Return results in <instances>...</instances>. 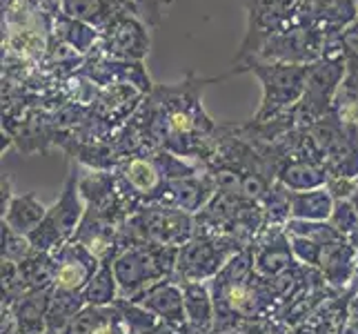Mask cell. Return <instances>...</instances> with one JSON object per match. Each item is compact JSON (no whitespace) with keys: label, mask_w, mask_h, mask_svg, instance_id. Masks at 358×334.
Listing matches in <instances>:
<instances>
[{"label":"cell","mask_w":358,"mask_h":334,"mask_svg":"<svg viewBox=\"0 0 358 334\" xmlns=\"http://www.w3.org/2000/svg\"><path fill=\"white\" fill-rule=\"evenodd\" d=\"M356 5H358V0H356Z\"/></svg>","instance_id":"1f68e13d"},{"label":"cell","mask_w":358,"mask_h":334,"mask_svg":"<svg viewBox=\"0 0 358 334\" xmlns=\"http://www.w3.org/2000/svg\"><path fill=\"white\" fill-rule=\"evenodd\" d=\"M45 334H63V332H58V330H47Z\"/></svg>","instance_id":"f546056e"},{"label":"cell","mask_w":358,"mask_h":334,"mask_svg":"<svg viewBox=\"0 0 358 334\" xmlns=\"http://www.w3.org/2000/svg\"><path fill=\"white\" fill-rule=\"evenodd\" d=\"M234 74H252L258 78L263 88L261 107L256 114L250 118V123H269L282 114L292 111L299 105L303 90H305V76L307 67L305 65H289V63H274V60H263V58H247L243 63L231 67Z\"/></svg>","instance_id":"7a4b0ae2"},{"label":"cell","mask_w":358,"mask_h":334,"mask_svg":"<svg viewBox=\"0 0 358 334\" xmlns=\"http://www.w3.org/2000/svg\"><path fill=\"white\" fill-rule=\"evenodd\" d=\"M14 196L16 194H11V179L7 174H3V199H0V212H5Z\"/></svg>","instance_id":"f1b7e54d"},{"label":"cell","mask_w":358,"mask_h":334,"mask_svg":"<svg viewBox=\"0 0 358 334\" xmlns=\"http://www.w3.org/2000/svg\"><path fill=\"white\" fill-rule=\"evenodd\" d=\"M125 3V0H60V11L65 16L80 20L101 34V29L112 18L114 11Z\"/></svg>","instance_id":"ffe728a7"},{"label":"cell","mask_w":358,"mask_h":334,"mask_svg":"<svg viewBox=\"0 0 358 334\" xmlns=\"http://www.w3.org/2000/svg\"><path fill=\"white\" fill-rule=\"evenodd\" d=\"M52 36H56L58 41L67 43L71 49H76V52L83 54V56H87L90 52H94L96 45H98V39H101V34H98L92 25L73 20V18L65 16L63 11H58V14L54 16Z\"/></svg>","instance_id":"44dd1931"},{"label":"cell","mask_w":358,"mask_h":334,"mask_svg":"<svg viewBox=\"0 0 358 334\" xmlns=\"http://www.w3.org/2000/svg\"><path fill=\"white\" fill-rule=\"evenodd\" d=\"M0 237H3V261H11L20 265L36 252L29 237L18 234L16 230L5 225V223H3V230H0Z\"/></svg>","instance_id":"d4e9b609"},{"label":"cell","mask_w":358,"mask_h":334,"mask_svg":"<svg viewBox=\"0 0 358 334\" xmlns=\"http://www.w3.org/2000/svg\"><path fill=\"white\" fill-rule=\"evenodd\" d=\"M289 203H292V218H301V221H329L336 205L327 185L307 192H289Z\"/></svg>","instance_id":"d6986e66"},{"label":"cell","mask_w":358,"mask_h":334,"mask_svg":"<svg viewBox=\"0 0 358 334\" xmlns=\"http://www.w3.org/2000/svg\"><path fill=\"white\" fill-rule=\"evenodd\" d=\"M78 181V167L71 165L63 192L58 194L54 205L49 207L45 221L29 234V241L36 252H56L76 237L80 223L87 214V203H85L80 194Z\"/></svg>","instance_id":"277c9868"},{"label":"cell","mask_w":358,"mask_h":334,"mask_svg":"<svg viewBox=\"0 0 358 334\" xmlns=\"http://www.w3.org/2000/svg\"><path fill=\"white\" fill-rule=\"evenodd\" d=\"M220 334H241V332H220Z\"/></svg>","instance_id":"4dcf8cb0"},{"label":"cell","mask_w":358,"mask_h":334,"mask_svg":"<svg viewBox=\"0 0 358 334\" xmlns=\"http://www.w3.org/2000/svg\"><path fill=\"white\" fill-rule=\"evenodd\" d=\"M134 303L143 305L147 312H152L156 319H160L167 328H171L178 334H192L187 314H185V299H182V286L180 281L165 279L145 290L141 296H136Z\"/></svg>","instance_id":"7c38bea8"},{"label":"cell","mask_w":358,"mask_h":334,"mask_svg":"<svg viewBox=\"0 0 358 334\" xmlns=\"http://www.w3.org/2000/svg\"><path fill=\"white\" fill-rule=\"evenodd\" d=\"M216 192H218L216 181L209 176L207 172H201V174H196V176L167 181L165 190L158 199V205H167V207H176L189 214H199Z\"/></svg>","instance_id":"5bb4252c"},{"label":"cell","mask_w":358,"mask_h":334,"mask_svg":"<svg viewBox=\"0 0 358 334\" xmlns=\"http://www.w3.org/2000/svg\"><path fill=\"white\" fill-rule=\"evenodd\" d=\"M176 247H165L147 241H131L114 258V274L120 288V299L134 301L156 283L176 277Z\"/></svg>","instance_id":"3957f363"},{"label":"cell","mask_w":358,"mask_h":334,"mask_svg":"<svg viewBox=\"0 0 358 334\" xmlns=\"http://www.w3.org/2000/svg\"><path fill=\"white\" fill-rule=\"evenodd\" d=\"M271 330H274V321L271 319H254L243 323L238 332L241 334H271Z\"/></svg>","instance_id":"83f0119b"},{"label":"cell","mask_w":358,"mask_h":334,"mask_svg":"<svg viewBox=\"0 0 358 334\" xmlns=\"http://www.w3.org/2000/svg\"><path fill=\"white\" fill-rule=\"evenodd\" d=\"M85 305H87V301H85L83 292H69V290L54 288L52 301H49V310H47V328L63 332L69 326V321L76 316Z\"/></svg>","instance_id":"603a6c76"},{"label":"cell","mask_w":358,"mask_h":334,"mask_svg":"<svg viewBox=\"0 0 358 334\" xmlns=\"http://www.w3.org/2000/svg\"><path fill=\"white\" fill-rule=\"evenodd\" d=\"M63 334H114V305L96 307L85 305L83 310L69 321Z\"/></svg>","instance_id":"cb8c5ba5"},{"label":"cell","mask_w":358,"mask_h":334,"mask_svg":"<svg viewBox=\"0 0 358 334\" xmlns=\"http://www.w3.org/2000/svg\"><path fill=\"white\" fill-rule=\"evenodd\" d=\"M56 261V281L54 288L69 290V292H83L85 286L92 281V277L101 267V258L92 254L87 247L69 241L60 250L52 252Z\"/></svg>","instance_id":"4fadbf2b"},{"label":"cell","mask_w":358,"mask_h":334,"mask_svg":"<svg viewBox=\"0 0 358 334\" xmlns=\"http://www.w3.org/2000/svg\"><path fill=\"white\" fill-rule=\"evenodd\" d=\"M83 296L87 305L96 307H112L120 299V288L114 274V263L112 261H103L98 272L92 277V281L85 286Z\"/></svg>","instance_id":"7402d4cb"},{"label":"cell","mask_w":358,"mask_h":334,"mask_svg":"<svg viewBox=\"0 0 358 334\" xmlns=\"http://www.w3.org/2000/svg\"><path fill=\"white\" fill-rule=\"evenodd\" d=\"M331 34H336V32H329L323 25L307 20L299 14V18H296L289 27H285L271 41H267V45L258 52L256 58L307 67L323 58L327 39Z\"/></svg>","instance_id":"52a82bcc"},{"label":"cell","mask_w":358,"mask_h":334,"mask_svg":"<svg viewBox=\"0 0 358 334\" xmlns=\"http://www.w3.org/2000/svg\"><path fill=\"white\" fill-rule=\"evenodd\" d=\"M247 29L243 43L234 58V65L258 56V52L285 27L299 18V3L296 0H245Z\"/></svg>","instance_id":"30bf717a"},{"label":"cell","mask_w":358,"mask_h":334,"mask_svg":"<svg viewBox=\"0 0 358 334\" xmlns=\"http://www.w3.org/2000/svg\"><path fill=\"white\" fill-rule=\"evenodd\" d=\"M150 25L143 20L134 0H125L114 11L98 39V49L105 56L136 63H143V58L150 54Z\"/></svg>","instance_id":"9c48e42d"},{"label":"cell","mask_w":358,"mask_h":334,"mask_svg":"<svg viewBox=\"0 0 358 334\" xmlns=\"http://www.w3.org/2000/svg\"><path fill=\"white\" fill-rule=\"evenodd\" d=\"M174 3V0H134V5L138 7L143 20L150 25V29H158L163 25L165 9Z\"/></svg>","instance_id":"4316f807"},{"label":"cell","mask_w":358,"mask_h":334,"mask_svg":"<svg viewBox=\"0 0 358 334\" xmlns=\"http://www.w3.org/2000/svg\"><path fill=\"white\" fill-rule=\"evenodd\" d=\"M250 247L254 254V270L265 279H278L301 267L299 258L294 256L287 230L280 225H265Z\"/></svg>","instance_id":"8fae6325"},{"label":"cell","mask_w":358,"mask_h":334,"mask_svg":"<svg viewBox=\"0 0 358 334\" xmlns=\"http://www.w3.org/2000/svg\"><path fill=\"white\" fill-rule=\"evenodd\" d=\"M47 212H49V207L34 192L16 194L14 199H11L9 207L3 212V223L11 230H16L18 234L29 237V234L45 221Z\"/></svg>","instance_id":"ac0fdd59"},{"label":"cell","mask_w":358,"mask_h":334,"mask_svg":"<svg viewBox=\"0 0 358 334\" xmlns=\"http://www.w3.org/2000/svg\"><path fill=\"white\" fill-rule=\"evenodd\" d=\"M329 223L343 239L354 241L358 237V209L354 207L352 201H336Z\"/></svg>","instance_id":"484cf974"},{"label":"cell","mask_w":358,"mask_h":334,"mask_svg":"<svg viewBox=\"0 0 358 334\" xmlns=\"http://www.w3.org/2000/svg\"><path fill=\"white\" fill-rule=\"evenodd\" d=\"M185 314L192 334H214L216 326V303L209 283L203 281H180Z\"/></svg>","instance_id":"9a60e30c"},{"label":"cell","mask_w":358,"mask_h":334,"mask_svg":"<svg viewBox=\"0 0 358 334\" xmlns=\"http://www.w3.org/2000/svg\"><path fill=\"white\" fill-rule=\"evenodd\" d=\"M229 76L234 71L214 78H201L187 71L180 83L154 85L141 105V114L156 143L167 152L205 165L214 154L220 123L205 111L203 90Z\"/></svg>","instance_id":"6da1fadb"},{"label":"cell","mask_w":358,"mask_h":334,"mask_svg":"<svg viewBox=\"0 0 358 334\" xmlns=\"http://www.w3.org/2000/svg\"><path fill=\"white\" fill-rule=\"evenodd\" d=\"M318 270L323 272L329 288H348L358 272V250L354 241L338 239L336 243L327 245Z\"/></svg>","instance_id":"2e32d148"},{"label":"cell","mask_w":358,"mask_h":334,"mask_svg":"<svg viewBox=\"0 0 358 334\" xmlns=\"http://www.w3.org/2000/svg\"><path fill=\"white\" fill-rule=\"evenodd\" d=\"M345 78V60L341 56H323L307 65L305 90L299 105L294 107V118L299 127H310L316 120L327 116L334 98Z\"/></svg>","instance_id":"ba28073f"},{"label":"cell","mask_w":358,"mask_h":334,"mask_svg":"<svg viewBox=\"0 0 358 334\" xmlns=\"http://www.w3.org/2000/svg\"><path fill=\"white\" fill-rule=\"evenodd\" d=\"M52 292H54V288L34 290V292L24 294L16 303V307L11 310L14 312L16 334H45L49 330L47 328V310H49V301H52Z\"/></svg>","instance_id":"e0dca14e"},{"label":"cell","mask_w":358,"mask_h":334,"mask_svg":"<svg viewBox=\"0 0 358 334\" xmlns=\"http://www.w3.org/2000/svg\"><path fill=\"white\" fill-rule=\"evenodd\" d=\"M125 230L134 241H147L165 247H180L196 237V218L167 205H143L127 218Z\"/></svg>","instance_id":"5b68a950"},{"label":"cell","mask_w":358,"mask_h":334,"mask_svg":"<svg viewBox=\"0 0 358 334\" xmlns=\"http://www.w3.org/2000/svg\"><path fill=\"white\" fill-rule=\"evenodd\" d=\"M243 247L241 241L223 234H203L185 243L176 258V281H203L209 283Z\"/></svg>","instance_id":"8992f818"}]
</instances>
